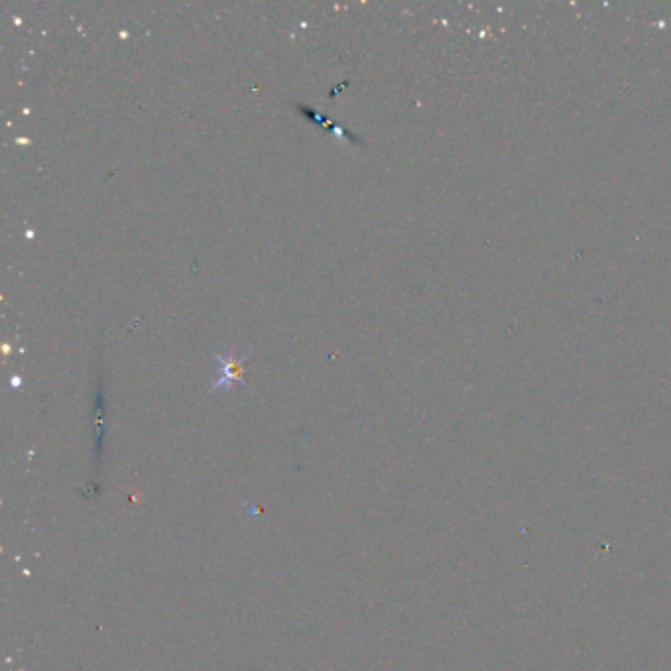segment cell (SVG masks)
Instances as JSON below:
<instances>
[{"label": "cell", "instance_id": "6da1fadb", "mask_svg": "<svg viewBox=\"0 0 671 671\" xmlns=\"http://www.w3.org/2000/svg\"><path fill=\"white\" fill-rule=\"evenodd\" d=\"M250 357V351H244L241 353L239 349H229V351H215L213 353V359H215V380H213V386L209 390L207 396L215 394L217 390L221 388H233L237 384H241L244 388L252 390V386L244 380V363L248 361Z\"/></svg>", "mask_w": 671, "mask_h": 671}]
</instances>
